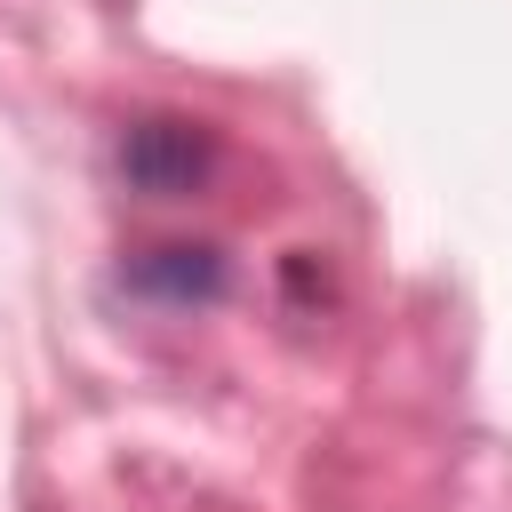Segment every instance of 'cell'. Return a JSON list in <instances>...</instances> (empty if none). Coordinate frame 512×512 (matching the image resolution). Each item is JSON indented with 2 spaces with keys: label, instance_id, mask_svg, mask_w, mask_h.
Returning a JSON list of instances; mask_svg holds the SVG:
<instances>
[{
  "label": "cell",
  "instance_id": "obj_1",
  "mask_svg": "<svg viewBox=\"0 0 512 512\" xmlns=\"http://www.w3.org/2000/svg\"><path fill=\"white\" fill-rule=\"evenodd\" d=\"M128 176L152 192H192L208 176V136L192 120H144L128 136Z\"/></svg>",
  "mask_w": 512,
  "mask_h": 512
}]
</instances>
